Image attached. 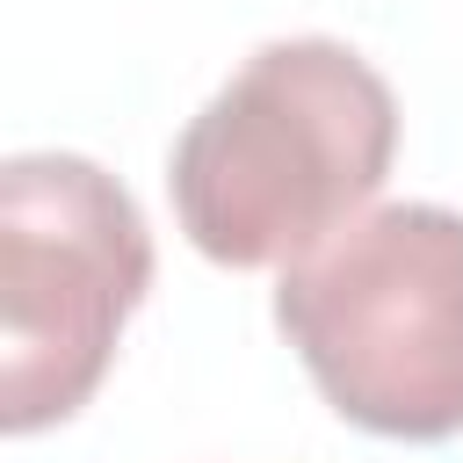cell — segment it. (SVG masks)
Here are the masks:
<instances>
[{
    "mask_svg": "<svg viewBox=\"0 0 463 463\" xmlns=\"http://www.w3.org/2000/svg\"><path fill=\"white\" fill-rule=\"evenodd\" d=\"M398 101L340 36L260 43L174 137L166 195L188 246L217 268H289L383 188Z\"/></svg>",
    "mask_w": 463,
    "mask_h": 463,
    "instance_id": "obj_1",
    "label": "cell"
},
{
    "mask_svg": "<svg viewBox=\"0 0 463 463\" xmlns=\"http://www.w3.org/2000/svg\"><path fill=\"white\" fill-rule=\"evenodd\" d=\"M275 326L340 420L383 441L463 434V210L354 217L282 268Z\"/></svg>",
    "mask_w": 463,
    "mask_h": 463,
    "instance_id": "obj_2",
    "label": "cell"
},
{
    "mask_svg": "<svg viewBox=\"0 0 463 463\" xmlns=\"http://www.w3.org/2000/svg\"><path fill=\"white\" fill-rule=\"evenodd\" d=\"M152 289V232L116 174L80 152L0 166V427L72 420Z\"/></svg>",
    "mask_w": 463,
    "mask_h": 463,
    "instance_id": "obj_3",
    "label": "cell"
}]
</instances>
